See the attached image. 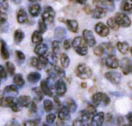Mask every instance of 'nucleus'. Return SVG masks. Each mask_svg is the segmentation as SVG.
I'll return each mask as SVG.
<instances>
[{"label": "nucleus", "instance_id": "obj_20", "mask_svg": "<svg viewBox=\"0 0 132 126\" xmlns=\"http://www.w3.org/2000/svg\"><path fill=\"white\" fill-rule=\"evenodd\" d=\"M92 16L93 18H96V19L102 18V17H104L105 16H106V10H104L103 8L96 6L95 9H93V11L92 12Z\"/></svg>", "mask_w": 132, "mask_h": 126}, {"label": "nucleus", "instance_id": "obj_49", "mask_svg": "<svg viewBox=\"0 0 132 126\" xmlns=\"http://www.w3.org/2000/svg\"><path fill=\"white\" fill-rule=\"evenodd\" d=\"M0 9L1 10H7L8 9L7 0H0Z\"/></svg>", "mask_w": 132, "mask_h": 126}, {"label": "nucleus", "instance_id": "obj_40", "mask_svg": "<svg viewBox=\"0 0 132 126\" xmlns=\"http://www.w3.org/2000/svg\"><path fill=\"white\" fill-rule=\"evenodd\" d=\"M7 22V15L3 10H0V26L6 24Z\"/></svg>", "mask_w": 132, "mask_h": 126}, {"label": "nucleus", "instance_id": "obj_28", "mask_svg": "<svg viewBox=\"0 0 132 126\" xmlns=\"http://www.w3.org/2000/svg\"><path fill=\"white\" fill-rule=\"evenodd\" d=\"M29 12L32 17H37L41 12V6L39 4H35L29 8Z\"/></svg>", "mask_w": 132, "mask_h": 126}, {"label": "nucleus", "instance_id": "obj_3", "mask_svg": "<svg viewBox=\"0 0 132 126\" xmlns=\"http://www.w3.org/2000/svg\"><path fill=\"white\" fill-rule=\"evenodd\" d=\"M92 102L95 105H99V104L102 103L104 105H109L110 103V99L106 93H97L93 94L92 98Z\"/></svg>", "mask_w": 132, "mask_h": 126}, {"label": "nucleus", "instance_id": "obj_16", "mask_svg": "<svg viewBox=\"0 0 132 126\" xmlns=\"http://www.w3.org/2000/svg\"><path fill=\"white\" fill-rule=\"evenodd\" d=\"M66 35H67V32H66L65 28L62 27V26H58L55 28L54 37L57 40H63L64 38H66Z\"/></svg>", "mask_w": 132, "mask_h": 126}, {"label": "nucleus", "instance_id": "obj_25", "mask_svg": "<svg viewBox=\"0 0 132 126\" xmlns=\"http://www.w3.org/2000/svg\"><path fill=\"white\" fill-rule=\"evenodd\" d=\"M118 49L123 55H127L129 51V45L127 42H119L117 45Z\"/></svg>", "mask_w": 132, "mask_h": 126}, {"label": "nucleus", "instance_id": "obj_46", "mask_svg": "<svg viewBox=\"0 0 132 126\" xmlns=\"http://www.w3.org/2000/svg\"><path fill=\"white\" fill-rule=\"evenodd\" d=\"M86 111L88 112L90 114H95V113H96V106H95V104L89 103L88 106H87Z\"/></svg>", "mask_w": 132, "mask_h": 126}, {"label": "nucleus", "instance_id": "obj_7", "mask_svg": "<svg viewBox=\"0 0 132 126\" xmlns=\"http://www.w3.org/2000/svg\"><path fill=\"white\" fill-rule=\"evenodd\" d=\"M115 21L119 26H122V27H128L131 25V21H130L129 17L127 15L123 13H117L115 16Z\"/></svg>", "mask_w": 132, "mask_h": 126}, {"label": "nucleus", "instance_id": "obj_50", "mask_svg": "<svg viewBox=\"0 0 132 126\" xmlns=\"http://www.w3.org/2000/svg\"><path fill=\"white\" fill-rule=\"evenodd\" d=\"M39 57H40L39 60H40V63H41V64H42V66L47 65L48 64V59L46 58L44 55H42V56H39Z\"/></svg>", "mask_w": 132, "mask_h": 126}, {"label": "nucleus", "instance_id": "obj_14", "mask_svg": "<svg viewBox=\"0 0 132 126\" xmlns=\"http://www.w3.org/2000/svg\"><path fill=\"white\" fill-rule=\"evenodd\" d=\"M55 90H56V93L58 96H62L66 93V90H67L65 83L62 80L57 81L56 84H55Z\"/></svg>", "mask_w": 132, "mask_h": 126}, {"label": "nucleus", "instance_id": "obj_6", "mask_svg": "<svg viewBox=\"0 0 132 126\" xmlns=\"http://www.w3.org/2000/svg\"><path fill=\"white\" fill-rule=\"evenodd\" d=\"M92 2L96 6L103 8L104 10L113 11L115 8V4L113 0H92Z\"/></svg>", "mask_w": 132, "mask_h": 126}, {"label": "nucleus", "instance_id": "obj_19", "mask_svg": "<svg viewBox=\"0 0 132 126\" xmlns=\"http://www.w3.org/2000/svg\"><path fill=\"white\" fill-rule=\"evenodd\" d=\"M0 45H1V47H0L1 55H2V57L5 60H6V59H8L10 56V53H9V50L7 49V46H6V44L5 43V41L2 40V39H0Z\"/></svg>", "mask_w": 132, "mask_h": 126}, {"label": "nucleus", "instance_id": "obj_15", "mask_svg": "<svg viewBox=\"0 0 132 126\" xmlns=\"http://www.w3.org/2000/svg\"><path fill=\"white\" fill-rule=\"evenodd\" d=\"M104 118H105V115L103 113H96L95 115L93 116V118L92 119V126H100L104 122Z\"/></svg>", "mask_w": 132, "mask_h": 126}, {"label": "nucleus", "instance_id": "obj_26", "mask_svg": "<svg viewBox=\"0 0 132 126\" xmlns=\"http://www.w3.org/2000/svg\"><path fill=\"white\" fill-rule=\"evenodd\" d=\"M17 100H18V102L21 105V107H28L30 102H31V101H32L31 98H30V96H28V95H23V96H20Z\"/></svg>", "mask_w": 132, "mask_h": 126}, {"label": "nucleus", "instance_id": "obj_37", "mask_svg": "<svg viewBox=\"0 0 132 126\" xmlns=\"http://www.w3.org/2000/svg\"><path fill=\"white\" fill-rule=\"evenodd\" d=\"M31 65L33 66V67L36 68V69H39V70L43 68L42 64H41V63H40V60H39V58H37V57H32Z\"/></svg>", "mask_w": 132, "mask_h": 126}, {"label": "nucleus", "instance_id": "obj_51", "mask_svg": "<svg viewBox=\"0 0 132 126\" xmlns=\"http://www.w3.org/2000/svg\"><path fill=\"white\" fill-rule=\"evenodd\" d=\"M29 106H30V111H31L32 113H35V112L37 111V105H36V103H35V102L31 101Z\"/></svg>", "mask_w": 132, "mask_h": 126}, {"label": "nucleus", "instance_id": "obj_42", "mask_svg": "<svg viewBox=\"0 0 132 126\" xmlns=\"http://www.w3.org/2000/svg\"><path fill=\"white\" fill-rule=\"evenodd\" d=\"M60 52V42L58 40L53 42V53L58 55Z\"/></svg>", "mask_w": 132, "mask_h": 126}, {"label": "nucleus", "instance_id": "obj_60", "mask_svg": "<svg viewBox=\"0 0 132 126\" xmlns=\"http://www.w3.org/2000/svg\"><path fill=\"white\" fill-rule=\"evenodd\" d=\"M13 1H14V3L16 5H19L21 2H22V0H13Z\"/></svg>", "mask_w": 132, "mask_h": 126}, {"label": "nucleus", "instance_id": "obj_41", "mask_svg": "<svg viewBox=\"0 0 132 126\" xmlns=\"http://www.w3.org/2000/svg\"><path fill=\"white\" fill-rule=\"evenodd\" d=\"M15 55H16V58L18 60L19 64H23L24 63V60H26V55H24V53H22L21 51H16L15 52Z\"/></svg>", "mask_w": 132, "mask_h": 126}, {"label": "nucleus", "instance_id": "obj_34", "mask_svg": "<svg viewBox=\"0 0 132 126\" xmlns=\"http://www.w3.org/2000/svg\"><path fill=\"white\" fill-rule=\"evenodd\" d=\"M15 42L19 44L23 41V39L24 38V34L23 33V31L21 29H17L15 32Z\"/></svg>", "mask_w": 132, "mask_h": 126}, {"label": "nucleus", "instance_id": "obj_36", "mask_svg": "<svg viewBox=\"0 0 132 126\" xmlns=\"http://www.w3.org/2000/svg\"><path fill=\"white\" fill-rule=\"evenodd\" d=\"M107 24H108V26L110 28V29L115 30V31H117V30L119 29V25L117 24V22H116L114 18L108 19V22H107Z\"/></svg>", "mask_w": 132, "mask_h": 126}, {"label": "nucleus", "instance_id": "obj_17", "mask_svg": "<svg viewBox=\"0 0 132 126\" xmlns=\"http://www.w3.org/2000/svg\"><path fill=\"white\" fill-rule=\"evenodd\" d=\"M58 115H59V118L62 121H68V120H70V118H71L70 111H69V109L66 107V106H62V107L61 108L58 113Z\"/></svg>", "mask_w": 132, "mask_h": 126}, {"label": "nucleus", "instance_id": "obj_35", "mask_svg": "<svg viewBox=\"0 0 132 126\" xmlns=\"http://www.w3.org/2000/svg\"><path fill=\"white\" fill-rule=\"evenodd\" d=\"M101 46L104 49L105 53H108L110 55V54H113L115 52V49H114V47L110 43H103V44H101Z\"/></svg>", "mask_w": 132, "mask_h": 126}, {"label": "nucleus", "instance_id": "obj_11", "mask_svg": "<svg viewBox=\"0 0 132 126\" xmlns=\"http://www.w3.org/2000/svg\"><path fill=\"white\" fill-rule=\"evenodd\" d=\"M52 87H53V85L50 84L49 80H43L41 82V90H42L43 93H44L45 95L50 97L53 96V91H52Z\"/></svg>", "mask_w": 132, "mask_h": 126}, {"label": "nucleus", "instance_id": "obj_1", "mask_svg": "<svg viewBox=\"0 0 132 126\" xmlns=\"http://www.w3.org/2000/svg\"><path fill=\"white\" fill-rule=\"evenodd\" d=\"M72 47L76 51V53L79 55H86L88 53V48H87V45L85 43L83 37L77 36L73 39L72 41Z\"/></svg>", "mask_w": 132, "mask_h": 126}, {"label": "nucleus", "instance_id": "obj_5", "mask_svg": "<svg viewBox=\"0 0 132 126\" xmlns=\"http://www.w3.org/2000/svg\"><path fill=\"white\" fill-rule=\"evenodd\" d=\"M4 106H8L10 107L14 112H19L21 110V105L19 104L18 100L15 99L14 96H8L6 99H3V102Z\"/></svg>", "mask_w": 132, "mask_h": 126}, {"label": "nucleus", "instance_id": "obj_4", "mask_svg": "<svg viewBox=\"0 0 132 126\" xmlns=\"http://www.w3.org/2000/svg\"><path fill=\"white\" fill-rule=\"evenodd\" d=\"M55 17V11L51 6H47L44 8V11L43 12L42 20L45 23L46 25H51L53 23Z\"/></svg>", "mask_w": 132, "mask_h": 126}, {"label": "nucleus", "instance_id": "obj_58", "mask_svg": "<svg viewBox=\"0 0 132 126\" xmlns=\"http://www.w3.org/2000/svg\"><path fill=\"white\" fill-rule=\"evenodd\" d=\"M54 101L57 102V104H58V105H60V104H61L60 101H59V99H58V97H57V96H54Z\"/></svg>", "mask_w": 132, "mask_h": 126}, {"label": "nucleus", "instance_id": "obj_18", "mask_svg": "<svg viewBox=\"0 0 132 126\" xmlns=\"http://www.w3.org/2000/svg\"><path fill=\"white\" fill-rule=\"evenodd\" d=\"M48 51V47L45 44H41V43H38L37 46L35 47V53L38 56H42V55H44Z\"/></svg>", "mask_w": 132, "mask_h": 126}, {"label": "nucleus", "instance_id": "obj_63", "mask_svg": "<svg viewBox=\"0 0 132 126\" xmlns=\"http://www.w3.org/2000/svg\"><path fill=\"white\" fill-rule=\"evenodd\" d=\"M30 2H36V1H38V0H29Z\"/></svg>", "mask_w": 132, "mask_h": 126}, {"label": "nucleus", "instance_id": "obj_61", "mask_svg": "<svg viewBox=\"0 0 132 126\" xmlns=\"http://www.w3.org/2000/svg\"><path fill=\"white\" fill-rule=\"evenodd\" d=\"M111 118H112V114H110V113H108V121H109V122L112 120Z\"/></svg>", "mask_w": 132, "mask_h": 126}, {"label": "nucleus", "instance_id": "obj_30", "mask_svg": "<svg viewBox=\"0 0 132 126\" xmlns=\"http://www.w3.org/2000/svg\"><path fill=\"white\" fill-rule=\"evenodd\" d=\"M66 107L68 108L71 113H74L77 110V104L72 99H68L66 101Z\"/></svg>", "mask_w": 132, "mask_h": 126}, {"label": "nucleus", "instance_id": "obj_43", "mask_svg": "<svg viewBox=\"0 0 132 126\" xmlns=\"http://www.w3.org/2000/svg\"><path fill=\"white\" fill-rule=\"evenodd\" d=\"M38 29L41 33H45L46 30H47V26H46V24L44 22L43 20H40L38 22Z\"/></svg>", "mask_w": 132, "mask_h": 126}, {"label": "nucleus", "instance_id": "obj_22", "mask_svg": "<svg viewBox=\"0 0 132 126\" xmlns=\"http://www.w3.org/2000/svg\"><path fill=\"white\" fill-rule=\"evenodd\" d=\"M17 21L19 24H24L27 21V14L24 8H20L17 13Z\"/></svg>", "mask_w": 132, "mask_h": 126}, {"label": "nucleus", "instance_id": "obj_31", "mask_svg": "<svg viewBox=\"0 0 132 126\" xmlns=\"http://www.w3.org/2000/svg\"><path fill=\"white\" fill-rule=\"evenodd\" d=\"M90 113L86 110H83V111L81 112V117H79V119L82 122L83 125H86L88 123L89 120H90Z\"/></svg>", "mask_w": 132, "mask_h": 126}, {"label": "nucleus", "instance_id": "obj_54", "mask_svg": "<svg viewBox=\"0 0 132 126\" xmlns=\"http://www.w3.org/2000/svg\"><path fill=\"white\" fill-rule=\"evenodd\" d=\"M36 121H27V122H24V125H36Z\"/></svg>", "mask_w": 132, "mask_h": 126}, {"label": "nucleus", "instance_id": "obj_45", "mask_svg": "<svg viewBox=\"0 0 132 126\" xmlns=\"http://www.w3.org/2000/svg\"><path fill=\"white\" fill-rule=\"evenodd\" d=\"M53 70H54L56 75H58V76L64 77V75H65V72H64V70L62 69V68H60V67H58L57 65H54V69Z\"/></svg>", "mask_w": 132, "mask_h": 126}, {"label": "nucleus", "instance_id": "obj_44", "mask_svg": "<svg viewBox=\"0 0 132 126\" xmlns=\"http://www.w3.org/2000/svg\"><path fill=\"white\" fill-rule=\"evenodd\" d=\"M94 54H95V55H97V56H101V55H103L105 54L104 52V49H103V47L101 46H97V47L94 49Z\"/></svg>", "mask_w": 132, "mask_h": 126}, {"label": "nucleus", "instance_id": "obj_29", "mask_svg": "<svg viewBox=\"0 0 132 126\" xmlns=\"http://www.w3.org/2000/svg\"><path fill=\"white\" fill-rule=\"evenodd\" d=\"M43 41V35L40 31H35L32 35V42L34 44H38Z\"/></svg>", "mask_w": 132, "mask_h": 126}, {"label": "nucleus", "instance_id": "obj_21", "mask_svg": "<svg viewBox=\"0 0 132 126\" xmlns=\"http://www.w3.org/2000/svg\"><path fill=\"white\" fill-rule=\"evenodd\" d=\"M3 93L9 95V96H15L18 94V89H17L16 85H9L5 88Z\"/></svg>", "mask_w": 132, "mask_h": 126}, {"label": "nucleus", "instance_id": "obj_32", "mask_svg": "<svg viewBox=\"0 0 132 126\" xmlns=\"http://www.w3.org/2000/svg\"><path fill=\"white\" fill-rule=\"evenodd\" d=\"M14 83L16 84V86H19V87H22V86L24 85V80L21 73L15 75V76H14Z\"/></svg>", "mask_w": 132, "mask_h": 126}, {"label": "nucleus", "instance_id": "obj_55", "mask_svg": "<svg viewBox=\"0 0 132 126\" xmlns=\"http://www.w3.org/2000/svg\"><path fill=\"white\" fill-rule=\"evenodd\" d=\"M132 113H129L128 115H127V120L128 121V124H131L132 123Z\"/></svg>", "mask_w": 132, "mask_h": 126}, {"label": "nucleus", "instance_id": "obj_12", "mask_svg": "<svg viewBox=\"0 0 132 126\" xmlns=\"http://www.w3.org/2000/svg\"><path fill=\"white\" fill-rule=\"evenodd\" d=\"M105 64H106L107 67L110 68V69H116V68H118L119 65V59L114 55H109V56L107 57L106 61H105Z\"/></svg>", "mask_w": 132, "mask_h": 126}, {"label": "nucleus", "instance_id": "obj_62", "mask_svg": "<svg viewBox=\"0 0 132 126\" xmlns=\"http://www.w3.org/2000/svg\"><path fill=\"white\" fill-rule=\"evenodd\" d=\"M81 86H82L83 88H85V87H86V84H85V83H83V84H81Z\"/></svg>", "mask_w": 132, "mask_h": 126}, {"label": "nucleus", "instance_id": "obj_8", "mask_svg": "<svg viewBox=\"0 0 132 126\" xmlns=\"http://www.w3.org/2000/svg\"><path fill=\"white\" fill-rule=\"evenodd\" d=\"M120 69L122 71V73L125 75H128L131 73L132 71V62L130 60V58L128 57H125V58L121 59L120 62Z\"/></svg>", "mask_w": 132, "mask_h": 126}, {"label": "nucleus", "instance_id": "obj_13", "mask_svg": "<svg viewBox=\"0 0 132 126\" xmlns=\"http://www.w3.org/2000/svg\"><path fill=\"white\" fill-rule=\"evenodd\" d=\"M95 31L99 35L105 37L108 36L109 34H110V28L106 25L103 24V23H98L95 26Z\"/></svg>", "mask_w": 132, "mask_h": 126}, {"label": "nucleus", "instance_id": "obj_39", "mask_svg": "<svg viewBox=\"0 0 132 126\" xmlns=\"http://www.w3.org/2000/svg\"><path fill=\"white\" fill-rule=\"evenodd\" d=\"M6 70H7V73L10 76H13V75H15V65H14L13 63L6 62Z\"/></svg>", "mask_w": 132, "mask_h": 126}, {"label": "nucleus", "instance_id": "obj_56", "mask_svg": "<svg viewBox=\"0 0 132 126\" xmlns=\"http://www.w3.org/2000/svg\"><path fill=\"white\" fill-rule=\"evenodd\" d=\"M3 95H4V93H3V92L0 91V106L2 105L3 99H4V96H3Z\"/></svg>", "mask_w": 132, "mask_h": 126}, {"label": "nucleus", "instance_id": "obj_52", "mask_svg": "<svg viewBox=\"0 0 132 126\" xmlns=\"http://www.w3.org/2000/svg\"><path fill=\"white\" fill-rule=\"evenodd\" d=\"M6 71L2 65H0V78H6Z\"/></svg>", "mask_w": 132, "mask_h": 126}, {"label": "nucleus", "instance_id": "obj_53", "mask_svg": "<svg viewBox=\"0 0 132 126\" xmlns=\"http://www.w3.org/2000/svg\"><path fill=\"white\" fill-rule=\"evenodd\" d=\"M63 47H64V49H67V50H69L71 48V43H70V41L69 40H65L64 41V43H63Z\"/></svg>", "mask_w": 132, "mask_h": 126}, {"label": "nucleus", "instance_id": "obj_59", "mask_svg": "<svg viewBox=\"0 0 132 126\" xmlns=\"http://www.w3.org/2000/svg\"><path fill=\"white\" fill-rule=\"evenodd\" d=\"M118 120H119V122H118V123H119V124H122V122H123L122 117H119V118H118Z\"/></svg>", "mask_w": 132, "mask_h": 126}, {"label": "nucleus", "instance_id": "obj_27", "mask_svg": "<svg viewBox=\"0 0 132 126\" xmlns=\"http://www.w3.org/2000/svg\"><path fill=\"white\" fill-rule=\"evenodd\" d=\"M41 79V75L37 72H33V73H30L27 76V80L31 84H35Z\"/></svg>", "mask_w": 132, "mask_h": 126}, {"label": "nucleus", "instance_id": "obj_47", "mask_svg": "<svg viewBox=\"0 0 132 126\" xmlns=\"http://www.w3.org/2000/svg\"><path fill=\"white\" fill-rule=\"evenodd\" d=\"M34 93H35V95H36V98L38 101H41L43 99V92L41 89H39V88H34Z\"/></svg>", "mask_w": 132, "mask_h": 126}, {"label": "nucleus", "instance_id": "obj_23", "mask_svg": "<svg viewBox=\"0 0 132 126\" xmlns=\"http://www.w3.org/2000/svg\"><path fill=\"white\" fill-rule=\"evenodd\" d=\"M66 26L68 27V29L70 31H72V33H76L78 32V28H79V25H78V22L76 20H69L66 21Z\"/></svg>", "mask_w": 132, "mask_h": 126}, {"label": "nucleus", "instance_id": "obj_9", "mask_svg": "<svg viewBox=\"0 0 132 126\" xmlns=\"http://www.w3.org/2000/svg\"><path fill=\"white\" fill-rule=\"evenodd\" d=\"M83 39H84L85 43H86L87 46H89L90 47H93L96 45V39L94 37V35L90 30L85 29L82 33Z\"/></svg>", "mask_w": 132, "mask_h": 126}, {"label": "nucleus", "instance_id": "obj_24", "mask_svg": "<svg viewBox=\"0 0 132 126\" xmlns=\"http://www.w3.org/2000/svg\"><path fill=\"white\" fill-rule=\"evenodd\" d=\"M120 8H121V10L127 12V13H131L132 0H122Z\"/></svg>", "mask_w": 132, "mask_h": 126}, {"label": "nucleus", "instance_id": "obj_2", "mask_svg": "<svg viewBox=\"0 0 132 126\" xmlns=\"http://www.w3.org/2000/svg\"><path fill=\"white\" fill-rule=\"evenodd\" d=\"M76 75L81 79H89L92 76V71L85 64H80L76 68Z\"/></svg>", "mask_w": 132, "mask_h": 126}, {"label": "nucleus", "instance_id": "obj_33", "mask_svg": "<svg viewBox=\"0 0 132 126\" xmlns=\"http://www.w3.org/2000/svg\"><path fill=\"white\" fill-rule=\"evenodd\" d=\"M61 64L63 68H67L70 65V58L66 54H62L61 55Z\"/></svg>", "mask_w": 132, "mask_h": 126}, {"label": "nucleus", "instance_id": "obj_10", "mask_svg": "<svg viewBox=\"0 0 132 126\" xmlns=\"http://www.w3.org/2000/svg\"><path fill=\"white\" fill-rule=\"evenodd\" d=\"M105 77L113 84H119L121 81V75L117 72H107Z\"/></svg>", "mask_w": 132, "mask_h": 126}, {"label": "nucleus", "instance_id": "obj_64", "mask_svg": "<svg viewBox=\"0 0 132 126\" xmlns=\"http://www.w3.org/2000/svg\"><path fill=\"white\" fill-rule=\"evenodd\" d=\"M0 79H1V78H0ZM0 84H1V80H0Z\"/></svg>", "mask_w": 132, "mask_h": 126}, {"label": "nucleus", "instance_id": "obj_38", "mask_svg": "<svg viewBox=\"0 0 132 126\" xmlns=\"http://www.w3.org/2000/svg\"><path fill=\"white\" fill-rule=\"evenodd\" d=\"M44 110H45V112H47V113L51 112L53 108V102H52L51 100H48V99L44 100Z\"/></svg>", "mask_w": 132, "mask_h": 126}, {"label": "nucleus", "instance_id": "obj_48", "mask_svg": "<svg viewBox=\"0 0 132 126\" xmlns=\"http://www.w3.org/2000/svg\"><path fill=\"white\" fill-rule=\"evenodd\" d=\"M55 121V114L54 113H50L46 116V122L49 124H53Z\"/></svg>", "mask_w": 132, "mask_h": 126}, {"label": "nucleus", "instance_id": "obj_57", "mask_svg": "<svg viewBox=\"0 0 132 126\" xmlns=\"http://www.w3.org/2000/svg\"><path fill=\"white\" fill-rule=\"evenodd\" d=\"M79 4H85L87 2V0H76Z\"/></svg>", "mask_w": 132, "mask_h": 126}]
</instances>
